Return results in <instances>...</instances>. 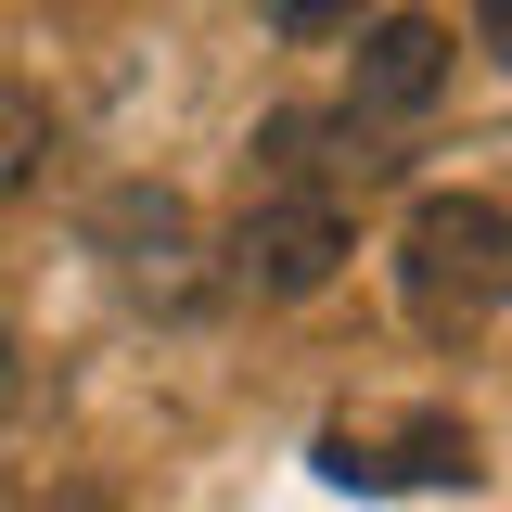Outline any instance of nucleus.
Returning <instances> with one entry per match:
<instances>
[{
	"instance_id": "7",
	"label": "nucleus",
	"mask_w": 512,
	"mask_h": 512,
	"mask_svg": "<svg viewBox=\"0 0 512 512\" xmlns=\"http://www.w3.org/2000/svg\"><path fill=\"white\" fill-rule=\"evenodd\" d=\"M282 26H295V39H320V26H359V0H282Z\"/></svg>"
},
{
	"instance_id": "5",
	"label": "nucleus",
	"mask_w": 512,
	"mask_h": 512,
	"mask_svg": "<svg viewBox=\"0 0 512 512\" xmlns=\"http://www.w3.org/2000/svg\"><path fill=\"white\" fill-rule=\"evenodd\" d=\"M90 244L116 256L128 282H167V269L192 256V205H180L167 180H116L103 205H90Z\"/></svg>"
},
{
	"instance_id": "6",
	"label": "nucleus",
	"mask_w": 512,
	"mask_h": 512,
	"mask_svg": "<svg viewBox=\"0 0 512 512\" xmlns=\"http://www.w3.org/2000/svg\"><path fill=\"white\" fill-rule=\"evenodd\" d=\"M39 154H52V116H39V103H0V205L39 180Z\"/></svg>"
},
{
	"instance_id": "3",
	"label": "nucleus",
	"mask_w": 512,
	"mask_h": 512,
	"mask_svg": "<svg viewBox=\"0 0 512 512\" xmlns=\"http://www.w3.org/2000/svg\"><path fill=\"white\" fill-rule=\"evenodd\" d=\"M320 474H333V487H474V436H461L448 410L333 423V436H320Z\"/></svg>"
},
{
	"instance_id": "4",
	"label": "nucleus",
	"mask_w": 512,
	"mask_h": 512,
	"mask_svg": "<svg viewBox=\"0 0 512 512\" xmlns=\"http://www.w3.org/2000/svg\"><path fill=\"white\" fill-rule=\"evenodd\" d=\"M448 90V26L436 13H372L346 26V116H423Z\"/></svg>"
},
{
	"instance_id": "2",
	"label": "nucleus",
	"mask_w": 512,
	"mask_h": 512,
	"mask_svg": "<svg viewBox=\"0 0 512 512\" xmlns=\"http://www.w3.org/2000/svg\"><path fill=\"white\" fill-rule=\"evenodd\" d=\"M218 256H231V295H256V308H308V295H333V269L359 256V231H346V192L256 180Z\"/></svg>"
},
{
	"instance_id": "1",
	"label": "nucleus",
	"mask_w": 512,
	"mask_h": 512,
	"mask_svg": "<svg viewBox=\"0 0 512 512\" xmlns=\"http://www.w3.org/2000/svg\"><path fill=\"white\" fill-rule=\"evenodd\" d=\"M397 295H410V320L436 346L487 333L512 308V205H487V192H423L410 231H397Z\"/></svg>"
},
{
	"instance_id": "8",
	"label": "nucleus",
	"mask_w": 512,
	"mask_h": 512,
	"mask_svg": "<svg viewBox=\"0 0 512 512\" xmlns=\"http://www.w3.org/2000/svg\"><path fill=\"white\" fill-rule=\"evenodd\" d=\"M474 39H487V52L512 64V0H474Z\"/></svg>"
}]
</instances>
